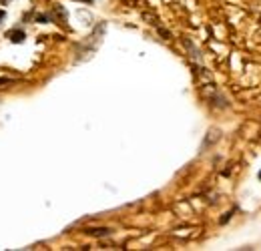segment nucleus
<instances>
[{
  "label": "nucleus",
  "instance_id": "nucleus-2",
  "mask_svg": "<svg viewBox=\"0 0 261 251\" xmlns=\"http://www.w3.org/2000/svg\"><path fill=\"white\" fill-rule=\"evenodd\" d=\"M87 233L89 235H95V237H105V235H111L113 231L107 229V227H102V229H87Z\"/></svg>",
  "mask_w": 261,
  "mask_h": 251
},
{
  "label": "nucleus",
  "instance_id": "nucleus-4",
  "mask_svg": "<svg viewBox=\"0 0 261 251\" xmlns=\"http://www.w3.org/2000/svg\"><path fill=\"white\" fill-rule=\"evenodd\" d=\"M83 2H89V4H91V2H93V0H83Z\"/></svg>",
  "mask_w": 261,
  "mask_h": 251
},
{
  "label": "nucleus",
  "instance_id": "nucleus-1",
  "mask_svg": "<svg viewBox=\"0 0 261 251\" xmlns=\"http://www.w3.org/2000/svg\"><path fill=\"white\" fill-rule=\"evenodd\" d=\"M24 36H27V34H24L22 31H10L8 32V38H10L12 42H16V44H18V42H22V40H24Z\"/></svg>",
  "mask_w": 261,
  "mask_h": 251
},
{
  "label": "nucleus",
  "instance_id": "nucleus-5",
  "mask_svg": "<svg viewBox=\"0 0 261 251\" xmlns=\"http://www.w3.org/2000/svg\"><path fill=\"white\" fill-rule=\"evenodd\" d=\"M257 177H259V181H261V171H259V175H257Z\"/></svg>",
  "mask_w": 261,
  "mask_h": 251
},
{
  "label": "nucleus",
  "instance_id": "nucleus-3",
  "mask_svg": "<svg viewBox=\"0 0 261 251\" xmlns=\"http://www.w3.org/2000/svg\"><path fill=\"white\" fill-rule=\"evenodd\" d=\"M2 18H4V10H0V20H2Z\"/></svg>",
  "mask_w": 261,
  "mask_h": 251
}]
</instances>
